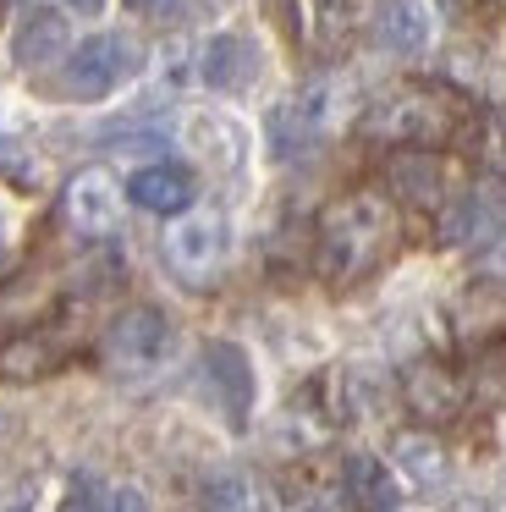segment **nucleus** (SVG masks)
Returning <instances> with one entry per match:
<instances>
[{"label":"nucleus","instance_id":"19","mask_svg":"<svg viewBox=\"0 0 506 512\" xmlns=\"http://www.w3.org/2000/svg\"><path fill=\"white\" fill-rule=\"evenodd\" d=\"M132 17H149V23H171V17H182V0H127Z\"/></svg>","mask_w":506,"mask_h":512},{"label":"nucleus","instance_id":"22","mask_svg":"<svg viewBox=\"0 0 506 512\" xmlns=\"http://www.w3.org/2000/svg\"><path fill=\"white\" fill-rule=\"evenodd\" d=\"M501 144H506V111H501Z\"/></svg>","mask_w":506,"mask_h":512},{"label":"nucleus","instance_id":"20","mask_svg":"<svg viewBox=\"0 0 506 512\" xmlns=\"http://www.w3.org/2000/svg\"><path fill=\"white\" fill-rule=\"evenodd\" d=\"M66 12H77V17H99L105 12V0H61Z\"/></svg>","mask_w":506,"mask_h":512},{"label":"nucleus","instance_id":"7","mask_svg":"<svg viewBox=\"0 0 506 512\" xmlns=\"http://www.w3.org/2000/svg\"><path fill=\"white\" fill-rule=\"evenodd\" d=\"M402 402L413 408L418 424H446V419H457V408H462V380L451 375L446 364L424 358V364H413L402 375Z\"/></svg>","mask_w":506,"mask_h":512},{"label":"nucleus","instance_id":"3","mask_svg":"<svg viewBox=\"0 0 506 512\" xmlns=\"http://www.w3.org/2000/svg\"><path fill=\"white\" fill-rule=\"evenodd\" d=\"M138 67H143V50L132 45L127 34H94L77 50H66L61 94H72V100H105V94H116Z\"/></svg>","mask_w":506,"mask_h":512},{"label":"nucleus","instance_id":"17","mask_svg":"<svg viewBox=\"0 0 506 512\" xmlns=\"http://www.w3.org/2000/svg\"><path fill=\"white\" fill-rule=\"evenodd\" d=\"M248 501H253L248 479H220V485L209 490V507L215 512H248Z\"/></svg>","mask_w":506,"mask_h":512},{"label":"nucleus","instance_id":"5","mask_svg":"<svg viewBox=\"0 0 506 512\" xmlns=\"http://www.w3.org/2000/svg\"><path fill=\"white\" fill-rule=\"evenodd\" d=\"M226 248H231V226L220 210H187V215H176V226L165 232V259H171V270L187 287L215 281L220 265H226Z\"/></svg>","mask_w":506,"mask_h":512},{"label":"nucleus","instance_id":"18","mask_svg":"<svg viewBox=\"0 0 506 512\" xmlns=\"http://www.w3.org/2000/svg\"><path fill=\"white\" fill-rule=\"evenodd\" d=\"M99 512H149V496H143L138 485H116V490H105Z\"/></svg>","mask_w":506,"mask_h":512},{"label":"nucleus","instance_id":"15","mask_svg":"<svg viewBox=\"0 0 506 512\" xmlns=\"http://www.w3.org/2000/svg\"><path fill=\"white\" fill-rule=\"evenodd\" d=\"M391 468H396V479L413 485V490H440L446 485V452H440L435 435H402L396 452H391Z\"/></svg>","mask_w":506,"mask_h":512},{"label":"nucleus","instance_id":"6","mask_svg":"<svg viewBox=\"0 0 506 512\" xmlns=\"http://www.w3.org/2000/svg\"><path fill=\"white\" fill-rule=\"evenodd\" d=\"M61 204H66V221H72L77 232H88V237L110 232V226L121 221V188H116V177H110L105 166L77 171V177L66 182Z\"/></svg>","mask_w":506,"mask_h":512},{"label":"nucleus","instance_id":"10","mask_svg":"<svg viewBox=\"0 0 506 512\" xmlns=\"http://www.w3.org/2000/svg\"><path fill=\"white\" fill-rule=\"evenodd\" d=\"M66 45H72L66 17L55 12V6H33V12L17 23V34H11V61L28 67V72H39V67H50V61H66Z\"/></svg>","mask_w":506,"mask_h":512},{"label":"nucleus","instance_id":"8","mask_svg":"<svg viewBox=\"0 0 506 512\" xmlns=\"http://www.w3.org/2000/svg\"><path fill=\"white\" fill-rule=\"evenodd\" d=\"M369 34H374V45L391 50V56H418V50L429 45V34H435V23H429L424 0H374Z\"/></svg>","mask_w":506,"mask_h":512},{"label":"nucleus","instance_id":"16","mask_svg":"<svg viewBox=\"0 0 506 512\" xmlns=\"http://www.w3.org/2000/svg\"><path fill=\"white\" fill-rule=\"evenodd\" d=\"M352 501H347V490H336V485H308L303 496L292 501V512H347Z\"/></svg>","mask_w":506,"mask_h":512},{"label":"nucleus","instance_id":"9","mask_svg":"<svg viewBox=\"0 0 506 512\" xmlns=\"http://www.w3.org/2000/svg\"><path fill=\"white\" fill-rule=\"evenodd\" d=\"M198 78L215 94H242L253 78H259V45L248 34H215L198 56Z\"/></svg>","mask_w":506,"mask_h":512},{"label":"nucleus","instance_id":"12","mask_svg":"<svg viewBox=\"0 0 506 512\" xmlns=\"http://www.w3.org/2000/svg\"><path fill=\"white\" fill-rule=\"evenodd\" d=\"M341 490H347V501L358 512H396V501H402V479H396V468L385 463V457L374 452H352L347 468H341Z\"/></svg>","mask_w":506,"mask_h":512},{"label":"nucleus","instance_id":"14","mask_svg":"<svg viewBox=\"0 0 506 512\" xmlns=\"http://www.w3.org/2000/svg\"><path fill=\"white\" fill-rule=\"evenodd\" d=\"M204 364H209V375H215V391H220V402H226V413L242 424L253 408V358L242 353L237 342H209Z\"/></svg>","mask_w":506,"mask_h":512},{"label":"nucleus","instance_id":"11","mask_svg":"<svg viewBox=\"0 0 506 512\" xmlns=\"http://www.w3.org/2000/svg\"><path fill=\"white\" fill-rule=\"evenodd\" d=\"M127 193H132V204L149 210V215H187L193 210V171L171 166V160H154V166L132 171Z\"/></svg>","mask_w":506,"mask_h":512},{"label":"nucleus","instance_id":"2","mask_svg":"<svg viewBox=\"0 0 506 512\" xmlns=\"http://www.w3.org/2000/svg\"><path fill=\"white\" fill-rule=\"evenodd\" d=\"M176 358V325L154 303H132L105 325V364L116 375H160Z\"/></svg>","mask_w":506,"mask_h":512},{"label":"nucleus","instance_id":"13","mask_svg":"<svg viewBox=\"0 0 506 512\" xmlns=\"http://www.w3.org/2000/svg\"><path fill=\"white\" fill-rule=\"evenodd\" d=\"M66 347L55 342L50 331H22V336H6L0 342V380H11V386H33V380H44L55 364H61Z\"/></svg>","mask_w":506,"mask_h":512},{"label":"nucleus","instance_id":"1","mask_svg":"<svg viewBox=\"0 0 506 512\" xmlns=\"http://www.w3.org/2000/svg\"><path fill=\"white\" fill-rule=\"evenodd\" d=\"M391 232H396V215L380 193L336 199L325 210V221H319V270H325V281L347 287L369 265H380V254L391 248Z\"/></svg>","mask_w":506,"mask_h":512},{"label":"nucleus","instance_id":"23","mask_svg":"<svg viewBox=\"0 0 506 512\" xmlns=\"http://www.w3.org/2000/svg\"><path fill=\"white\" fill-rule=\"evenodd\" d=\"M396 512H402V507H396Z\"/></svg>","mask_w":506,"mask_h":512},{"label":"nucleus","instance_id":"4","mask_svg":"<svg viewBox=\"0 0 506 512\" xmlns=\"http://www.w3.org/2000/svg\"><path fill=\"white\" fill-rule=\"evenodd\" d=\"M363 127H369L374 138H385V144L429 149V144H440V138L451 133V105L440 100V94H429V89H396L363 116Z\"/></svg>","mask_w":506,"mask_h":512},{"label":"nucleus","instance_id":"21","mask_svg":"<svg viewBox=\"0 0 506 512\" xmlns=\"http://www.w3.org/2000/svg\"><path fill=\"white\" fill-rule=\"evenodd\" d=\"M314 6H319L325 23H341V17H347V0H314Z\"/></svg>","mask_w":506,"mask_h":512}]
</instances>
